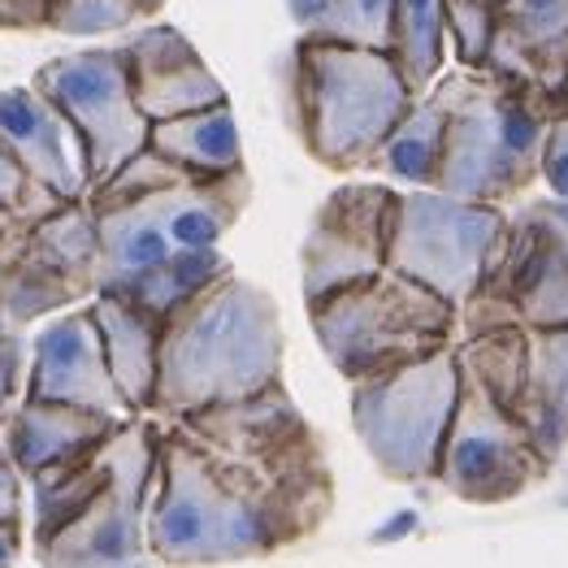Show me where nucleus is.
Here are the masks:
<instances>
[{
	"label": "nucleus",
	"mask_w": 568,
	"mask_h": 568,
	"mask_svg": "<svg viewBox=\"0 0 568 568\" xmlns=\"http://www.w3.org/2000/svg\"><path fill=\"white\" fill-rule=\"evenodd\" d=\"M156 422V417H152ZM334 513V474H278L156 422L148 556L170 568L270 560L313 538Z\"/></svg>",
	"instance_id": "obj_1"
},
{
	"label": "nucleus",
	"mask_w": 568,
	"mask_h": 568,
	"mask_svg": "<svg viewBox=\"0 0 568 568\" xmlns=\"http://www.w3.org/2000/svg\"><path fill=\"white\" fill-rule=\"evenodd\" d=\"M286 331L278 300L247 278H222L161 322L152 417L183 422L283 386Z\"/></svg>",
	"instance_id": "obj_2"
},
{
	"label": "nucleus",
	"mask_w": 568,
	"mask_h": 568,
	"mask_svg": "<svg viewBox=\"0 0 568 568\" xmlns=\"http://www.w3.org/2000/svg\"><path fill=\"white\" fill-rule=\"evenodd\" d=\"M456 109L447 122L434 191L504 209L542 179V156L565 100L495 70H456Z\"/></svg>",
	"instance_id": "obj_3"
},
{
	"label": "nucleus",
	"mask_w": 568,
	"mask_h": 568,
	"mask_svg": "<svg viewBox=\"0 0 568 568\" xmlns=\"http://www.w3.org/2000/svg\"><path fill=\"white\" fill-rule=\"evenodd\" d=\"M408 104L413 92L386 52L322 40H295L291 48L295 135L326 170H365Z\"/></svg>",
	"instance_id": "obj_4"
},
{
	"label": "nucleus",
	"mask_w": 568,
	"mask_h": 568,
	"mask_svg": "<svg viewBox=\"0 0 568 568\" xmlns=\"http://www.w3.org/2000/svg\"><path fill=\"white\" fill-rule=\"evenodd\" d=\"M308 326L334 374L356 386L456 347L460 313L426 286L382 270L308 304Z\"/></svg>",
	"instance_id": "obj_5"
},
{
	"label": "nucleus",
	"mask_w": 568,
	"mask_h": 568,
	"mask_svg": "<svg viewBox=\"0 0 568 568\" xmlns=\"http://www.w3.org/2000/svg\"><path fill=\"white\" fill-rule=\"evenodd\" d=\"M568 331V204L538 200L504 217L481 286L460 308V338L486 331ZM456 338V343H460Z\"/></svg>",
	"instance_id": "obj_6"
},
{
	"label": "nucleus",
	"mask_w": 568,
	"mask_h": 568,
	"mask_svg": "<svg viewBox=\"0 0 568 568\" xmlns=\"http://www.w3.org/2000/svg\"><path fill=\"white\" fill-rule=\"evenodd\" d=\"M460 399L456 347L352 386V429L374 469L399 486H434Z\"/></svg>",
	"instance_id": "obj_7"
},
{
	"label": "nucleus",
	"mask_w": 568,
	"mask_h": 568,
	"mask_svg": "<svg viewBox=\"0 0 568 568\" xmlns=\"http://www.w3.org/2000/svg\"><path fill=\"white\" fill-rule=\"evenodd\" d=\"M504 209L469 204L443 191H399L386 270L434 291L460 313L481 286L486 261L504 235Z\"/></svg>",
	"instance_id": "obj_8"
},
{
	"label": "nucleus",
	"mask_w": 568,
	"mask_h": 568,
	"mask_svg": "<svg viewBox=\"0 0 568 568\" xmlns=\"http://www.w3.org/2000/svg\"><path fill=\"white\" fill-rule=\"evenodd\" d=\"M31 88L70 122L74 140L83 148L88 191L113 179L135 152L148 148L152 122L135 104L122 48H83V52L52 57L36 70Z\"/></svg>",
	"instance_id": "obj_9"
},
{
	"label": "nucleus",
	"mask_w": 568,
	"mask_h": 568,
	"mask_svg": "<svg viewBox=\"0 0 568 568\" xmlns=\"http://www.w3.org/2000/svg\"><path fill=\"white\" fill-rule=\"evenodd\" d=\"M118 465L92 504L52 538L31 542L40 568H140L148 556V495L156 474V422L126 417L118 434Z\"/></svg>",
	"instance_id": "obj_10"
},
{
	"label": "nucleus",
	"mask_w": 568,
	"mask_h": 568,
	"mask_svg": "<svg viewBox=\"0 0 568 568\" xmlns=\"http://www.w3.org/2000/svg\"><path fill=\"white\" fill-rule=\"evenodd\" d=\"M547 477H551V465L534 447L529 429L517 417H508L460 369V399H456V417H452L443 456H438L434 486L460 504L495 508V504H513L529 495Z\"/></svg>",
	"instance_id": "obj_11"
},
{
	"label": "nucleus",
	"mask_w": 568,
	"mask_h": 568,
	"mask_svg": "<svg viewBox=\"0 0 568 568\" xmlns=\"http://www.w3.org/2000/svg\"><path fill=\"white\" fill-rule=\"evenodd\" d=\"M399 191L378 179L334 187L308 217L300 239V286L304 308L343 286H356L386 270V243Z\"/></svg>",
	"instance_id": "obj_12"
},
{
	"label": "nucleus",
	"mask_w": 568,
	"mask_h": 568,
	"mask_svg": "<svg viewBox=\"0 0 568 568\" xmlns=\"http://www.w3.org/2000/svg\"><path fill=\"white\" fill-rule=\"evenodd\" d=\"M179 426H187L195 438H204L217 452H231L239 460H252L278 474H331L326 443L291 399L286 382L243 404L183 417Z\"/></svg>",
	"instance_id": "obj_13"
},
{
	"label": "nucleus",
	"mask_w": 568,
	"mask_h": 568,
	"mask_svg": "<svg viewBox=\"0 0 568 568\" xmlns=\"http://www.w3.org/2000/svg\"><path fill=\"white\" fill-rule=\"evenodd\" d=\"M22 399L65 404V408L100 413L113 422L131 417L118 386H113V374H109L92 304H79V308L40 326V334L31 338V365H27Z\"/></svg>",
	"instance_id": "obj_14"
},
{
	"label": "nucleus",
	"mask_w": 568,
	"mask_h": 568,
	"mask_svg": "<svg viewBox=\"0 0 568 568\" xmlns=\"http://www.w3.org/2000/svg\"><path fill=\"white\" fill-rule=\"evenodd\" d=\"M118 48H122L126 70H131L135 104L152 126L231 100L222 79L204 65V57L191 48V40L179 27L152 22L140 31H126V40Z\"/></svg>",
	"instance_id": "obj_15"
},
{
	"label": "nucleus",
	"mask_w": 568,
	"mask_h": 568,
	"mask_svg": "<svg viewBox=\"0 0 568 568\" xmlns=\"http://www.w3.org/2000/svg\"><path fill=\"white\" fill-rule=\"evenodd\" d=\"M0 152L57 200H88L83 148L36 88H0Z\"/></svg>",
	"instance_id": "obj_16"
},
{
	"label": "nucleus",
	"mask_w": 568,
	"mask_h": 568,
	"mask_svg": "<svg viewBox=\"0 0 568 568\" xmlns=\"http://www.w3.org/2000/svg\"><path fill=\"white\" fill-rule=\"evenodd\" d=\"M486 70L521 79L565 100L568 83V0H504Z\"/></svg>",
	"instance_id": "obj_17"
},
{
	"label": "nucleus",
	"mask_w": 568,
	"mask_h": 568,
	"mask_svg": "<svg viewBox=\"0 0 568 568\" xmlns=\"http://www.w3.org/2000/svg\"><path fill=\"white\" fill-rule=\"evenodd\" d=\"M118 426L122 422L100 417V413L44 404V399H18L13 413L4 417V447H9V460L18 465L22 481H36L52 469L88 460Z\"/></svg>",
	"instance_id": "obj_18"
},
{
	"label": "nucleus",
	"mask_w": 568,
	"mask_h": 568,
	"mask_svg": "<svg viewBox=\"0 0 568 568\" xmlns=\"http://www.w3.org/2000/svg\"><path fill=\"white\" fill-rule=\"evenodd\" d=\"M456 88H460V79L452 70L426 95H417L365 170H374L382 179H399L413 191H434L438 161H443V140H447V122H452V109H456Z\"/></svg>",
	"instance_id": "obj_19"
},
{
	"label": "nucleus",
	"mask_w": 568,
	"mask_h": 568,
	"mask_svg": "<svg viewBox=\"0 0 568 568\" xmlns=\"http://www.w3.org/2000/svg\"><path fill=\"white\" fill-rule=\"evenodd\" d=\"M92 317L113 386L126 404L131 417H152V390H156V352H161V322L148 313L113 300V295H92Z\"/></svg>",
	"instance_id": "obj_20"
},
{
	"label": "nucleus",
	"mask_w": 568,
	"mask_h": 568,
	"mask_svg": "<svg viewBox=\"0 0 568 568\" xmlns=\"http://www.w3.org/2000/svg\"><path fill=\"white\" fill-rule=\"evenodd\" d=\"M521 426L556 474L568 447V331H525Z\"/></svg>",
	"instance_id": "obj_21"
},
{
	"label": "nucleus",
	"mask_w": 568,
	"mask_h": 568,
	"mask_svg": "<svg viewBox=\"0 0 568 568\" xmlns=\"http://www.w3.org/2000/svg\"><path fill=\"white\" fill-rule=\"evenodd\" d=\"M148 148L156 156H165L170 165H179L195 183H213V179H235L243 170V143H239V122L231 100L200 109L174 122H156Z\"/></svg>",
	"instance_id": "obj_22"
},
{
	"label": "nucleus",
	"mask_w": 568,
	"mask_h": 568,
	"mask_svg": "<svg viewBox=\"0 0 568 568\" xmlns=\"http://www.w3.org/2000/svg\"><path fill=\"white\" fill-rule=\"evenodd\" d=\"M235 265L222 247H209V252H179L143 274H131V278H118L95 295H113L131 308L148 313L152 322H170L179 308H187L191 300H200L209 286H217L222 278H231Z\"/></svg>",
	"instance_id": "obj_23"
},
{
	"label": "nucleus",
	"mask_w": 568,
	"mask_h": 568,
	"mask_svg": "<svg viewBox=\"0 0 568 568\" xmlns=\"http://www.w3.org/2000/svg\"><path fill=\"white\" fill-rule=\"evenodd\" d=\"M404 79V88L426 95L443 79V57H447V22H443V0H395L390 18V52H386Z\"/></svg>",
	"instance_id": "obj_24"
},
{
	"label": "nucleus",
	"mask_w": 568,
	"mask_h": 568,
	"mask_svg": "<svg viewBox=\"0 0 568 568\" xmlns=\"http://www.w3.org/2000/svg\"><path fill=\"white\" fill-rule=\"evenodd\" d=\"M27 252L40 256L44 265H52L61 278H70L88 295H95V283H100V231H95V213L88 209V200L61 204L52 217L31 226L27 231Z\"/></svg>",
	"instance_id": "obj_25"
},
{
	"label": "nucleus",
	"mask_w": 568,
	"mask_h": 568,
	"mask_svg": "<svg viewBox=\"0 0 568 568\" xmlns=\"http://www.w3.org/2000/svg\"><path fill=\"white\" fill-rule=\"evenodd\" d=\"M79 304H92V295L83 286H74L70 278H61L52 265H44L40 256H31L27 247L18 252V261L9 265V274L0 278V326L22 331L40 317H61Z\"/></svg>",
	"instance_id": "obj_26"
},
{
	"label": "nucleus",
	"mask_w": 568,
	"mask_h": 568,
	"mask_svg": "<svg viewBox=\"0 0 568 568\" xmlns=\"http://www.w3.org/2000/svg\"><path fill=\"white\" fill-rule=\"evenodd\" d=\"M456 361L469 378L508 413L521 422V395H525V331L504 326L456 343Z\"/></svg>",
	"instance_id": "obj_27"
},
{
	"label": "nucleus",
	"mask_w": 568,
	"mask_h": 568,
	"mask_svg": "<svg viewBox=\"0 0 568 568\" xmlns=\"http://www.w3.org/2000/svg\"><path fill=\"white\" fill-rule=\"evenodd\" d=\"M390 18L395 0H313L300 40L390 52Z\"/></svg>",
	"instance_id": "obj_28"
},
{
	"label": "nucleus",
	"mask_w": 568,
	"mask_h": 568,
	"mask_svg": "<svg viewBox=\"0 0 568 568\" xmlns=\"http://www.w3.org/2000/svg\"><path fill=\"white\" fill-rule=\"evenodd\" d=\"M179 183H195L187 179L179 165H170L165 156H156L152 148L135 152L113 179H104L95 191H88V204L92 209H122V204H135L143 195H156V191H170Z\"/></svg>",
	"instance_id": "obj_29"
},
{
	"label": "nucleus",
	"mask_w": 568,
	"mask_h": 568,
	"mask_svg": "<svg viewBox=\"0 0 568 568\" xmlns=\"http://www.w3.org/2000/svg\"><path fill=\"white\" fill-rule=\"evenodd\" d=\"M443 22H447V40L456 48L460 70H481L490 40H495L499 4L495 0H443Z\"/></svg>",
	"instance_id": "obj_30"
},
{
	"label": "nucleus",
	"mask_w": 568,
	"mask_h": 568,
	"mask_svg": "<svg viewBox=\"0 0 568 568\" xmlns=\"http://www.w3.org/2000/svg\"><path fill=\"white\" fill-rule=\"evenodd\" d=\"M143 22L135 0H57L48 31L57 36H118Z\"/></svg>",
	"instance_id": "obj_31"
},
{
	"label": "nucleus",
	"mask_w": 568,
	"mask_h": 568,
	"mask_svg": "<svg viewBox=\"0 0 568 568\" xmlns=\"http://www.w3.org/2000/svg\"><path fill=\"white\" fill-rule=\"evenodd\" d=\"M61 204H65V200H57L52 191H44L40 183H31V179L0 152V209H4V213H13V217L31 231V226H40L44 217H52Z\"/></svg>",
	"instance_id": "obj_32"
},
{
	"label": "nucleus",
	"mask_w": 568,
	"mask_h": 568,
	"mask_svg": "<svg viewBox=\"0 0 568 568\" xmlns=\"http://www.w3.org/2000/svg\"><path fill=\"white\" fill-rule=\"evenodd\" d=\"M22 361H27V343L22 334L0 326V422L13 413V404L22 399V386H27V374H22Z\"/></svg>",
	"instance_id": "obj_33"
},
{
	"label": "nucleus",
	"mask_w": 568,
	"mask_h": 568,
	"mask_svg": "<svg viewBox=\"0 0 568 568\" xmlns=\"http://www.w3.org/2000/svg\"><path fill=\"white\" fill-rule=\"evenodd\" d=\"M542 183L551 187V200L568 204V104L560 109L551 140H547V156H542Z\"/></svg>",
	"instance_id": "obj_34"
},
{
	"label": "nucleus",
	"mask_w": 568,
	"mask_h": 568,
	"mask_svg": "<svg viewBox=\"0 0 568 568\" xmlns=\"http://www.w3.org/2000/svg\"><path fill=\"white\" fill-rule=\"evenodd\" d=\"M22 474L9 460L4 447V422H0V529H22Z\"/></svg>",
	"instance_id": "obj_35"
},
{
	"label": "nucleus",
	"mask_w": 568,
	"mask_h": 568,
	"mask_svg": "<svg viewBox=\"0 0 568 568\" xmlns=\"http://www.w3.org/2000/svg\"><path fill=\"white\" fill-rule=\"evenodd\" d=\"M57 0H0V31H48Z\"/></svg>",
	"instance_id": "obj_36"
},
{
	"label": "nucleus",
	"mask_w": 568,
	"mask_h": 568,
	"mask_svg": "<svg viewBox=\"0 0 568 568\" xmlns=\"http://www.w3.org/2000/svg\"><path fill=\"white\" fill-rule=\"evenodd\" d=\"M22 556V529H0V568H13Z\"/></svg>",
	"instance_id": "obj_37"
},
{
	"label": "nucleus",
	"mask_w": 568,
	"mask_h": 568,
	"mask_svg": "<svg viewBox=\"0 0 568 568\" xmlns=\"http://www.w3.org/2000/svg\"><path fill=\"white\" fill-rule=\"evenodd\" d=\"M551 477H560V490H556V504L560 508H568V447H565V456L556 460V474Z\"/></svg>",
	"instance_id": "obj_38"
},
{
	"label": "nucleus",
	"mask_w": 568,
	"mask_h": 568,
	"mask_svg": "<svg viewBox=\"0 0 568 568\" xmlns=\"http://www.w3.org/2000/svg\"><path fill=\"white\" fill-rule=\"evenodd\" d=\"M18 231H27V226H22L13 213H4V209H0V243H4L9 235H18Z\"/></svg>",
	"instance_id": "obj_39"
},
{
	"label": "nucleus",
	"mask_w": 568,
	"mask_h": 568,
	"mask_svg": "<svg viewBox=\"0 0 568 568\" xmlns=\"http://www.w3.org/2000/svg\"><path fill=\"white\" fill-rule=\"evenodd\" d=\"M161 4H165V0H135V9H140L143 18H152V13L161 9Z\"/></svg>",
	"instance_id": "obj_40"
},
{
	"label": "nucleus",
	"mask_w": 568,
	"mask_h": 568,
	"mask_svg": "<svg viewBox=\"0 0 568 568\" xmlns=\"http://www.w3.org/2000/svg\"><path fill=\"white\" fill-rule=\"evenodd\" d=\"M565 104H568V83H565Z\"/></svg>",
	"instance_id": "obj_41"
},
{
	"label": "nucleus",
	"mask_w": 568,
	"mask_h": 568,
	"mask_svg": "<svg viewBox=\"0 0 568 568\" xmlns=\"http://www.w3.org/2000/svg\"><path fill=\"white\" fill-rule=\"evenodd\" d=\"M495 4H504V0H495Z\"/></svg>",
	"instance_id": "obj_42"
}]
</instances>
